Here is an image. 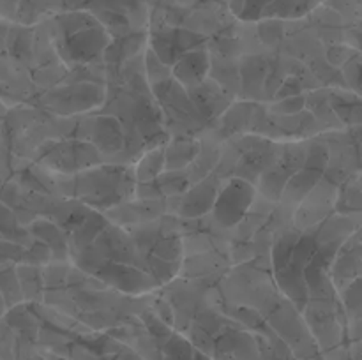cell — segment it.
Wrapping results in <instances>:
<instances>
[{
	"label": "cell",
	"instance_id": "obj_1",
	"mask_svg": "<svg viewBox=\"0 0 362 360\" xmlns=\"http://www.w3.org/2000/svg\"><path fill=\"white\" fill-rule=\"evenodd\" d=\"M255 196H257V191H255L253 184L239 179V176L230 179L225 186L219 187L218 198L212 207L216 222L223 228L239 226L247 210L253 207Z\"/></svg>",
	"mask_w": 362,
	"mask_h": 360
},
{
	"label": "cell",
	"instance_id": "obj_2",
	"mask_svg": "<svg viewBox=\"0 0 362 360\" xmlns=\"http://www.w3.org/2000/svg\"><path fill=\"white\" fill-rule=\"evenodd\" d=\"M338 198V187L334 180L322 176L317 186L300 201L299 208L293 214V221L299 228H310L324 222L325 215L334 208Z\"/></svg>",
	"mask_w": 362,
	"mask_h": 360
},
{
	"label": "cell",
	"instance_id": "obj_3",
	"mask_svg": "<svg viewBox=\"0 0 362 360\" xmlns=\"http://www.w3.org/2000/svg\"><path fill=\"white\" fill-rule=\"evenodd\" d=\"M62 44L64 59H67L69 62L85 64L94 60V56L105 53L110 44V35L101 23H95L76 34L64 37Z\"/></svg>",
	"mask_w": 362,
	"mask_h": 360
},
{
	"label": "cell",
	"instance_id": "obj_4",
	"mask_svg": "<svg viewBox=\"0 0 362 360\" xmlns=\"http://www.w3.org/2000/svg\"><path fill=\"white\" fill-rule=\"evenodd\" d=\"M214 360H264L257 335L235 328H223L214 341Z\"/></svg>",
	"mask_w": 362,
	"mask_h": 360
},
{
	"label": "cell",
	"instance_id": "obj_5",
	"mask_svg": "<svg viewBox=\"0 0 362 360\" xmlns=\"http://www.w3.org/2000/svg\"><path fill=\"white\" fill-rule=\"evenodd\" d=\"M219 187H221V179H218L214 173L191 184L189 189L180 196L179 214L177 215L186 219H197L211 212L216 198H218Z\"/></svg>",
	"mask_w": 362,
	"mask_h": 360
},
{
	"label": "cell",
	"instance_id": "obj_6",
	"mask_svg": "<svg viewBox=\"0 0 362 360\" xmlns=\"http://www.w3.org/2000/svg\"><path fill=\"white\" fill-rule=\"evenodd\" d=\"M359 235H350L346 239V242L336 253L334 260H332V272H331V282L334 288L343 289L345 286H349L350 282L359 279V265H361V256H359Z\"/></svg>",
	"mask_w": 362,
	"mask_h": 360
},
{
	"label": "cell",
	"instance_id": "obj_7",
	"mask_svg": "<svg viewBox=\"0 0 362 360\" xmlns=\"http://www.w3.org/2000/svg\"><path fill=\"white\" fill-rule=\"evenodd\" d=\"M209 69H211V59L205 49H189V52L179 55L173 62L172 74L177 83L193 90L200 83L207 80Z\"/></svg>",
	"mask_w": 362,
	"mask_h": 360
},
{
	"label": "cell",
	"instance_id": "obj_8",
	"mask_svg": "<svg viewBox=\"0 0 362 360\" xmlns=\"http://www.w3.org/2000/svg\"><path fill=\"white\" fill-rule=\"evenodd\" d=\"M95 274L106 282H112L115 288L124 289L127 293H138V292H145L152 286V277L151 275L144 274L138 268L129 267L127 263H108L106 261L105 265L95 270Z\"/></svg>",
	"mask_w": 362,
	"mask_h": 360
},
{
	"label": "cell",
	"instance_id": "obj_9",
	"mask_svg": "<svg viewBox=\"0 0 362 360\" xmlns=\"http://www.w3.org/2000/svg\"><path fill=\"white\" fill-rule=\"evenodd\" d=\"M226 95L228 94L223 90L221 85L212 80H205L204 83L191 90V102L204 119H214L221 115L230 104V99H226Z\"/></svg>",
	"mask_w": 362,
	"mask_h": 360
},
{
	"label": "cell",
	"instance_id": "obj_10",
	"mask_svg": "<svg viewBox=\"0 0 362 360\" xmlns=\"http://www.w3.org/2000/svg\"><path fill=\"white\" fill-rule=\"evenodd\" d=\"M90 138L99 152L115 154V152L122 150L124 147L122 124L113 116H99L90 126Z\"/></svg>",
	"mask_w": 362,
	"mask_h": 360
},
{
	"label": "cell",
	"instance_id": "obj_11",
	"mask_svg": "<svg viewBox=\"0 0 362 360\" xmlns=\"http://www.w3.org/2000/svg\"><path fill=\"white\" fill-rule=\"evenodd\" d=\"M200 141L197 140H173L165 147V172L172 169H186L200 152Z\"/></svg>",
	"mask_w": 362,
	"mask_h": 360
},
{
	"label": "cell",
	"instance_id": "obj_12",
	"mask_svg": "<svg viewBox=\"0 0 362 360\" xmlns=\"http://www.w3.org/2000/svg\"><path fill=\"white\" fill-rule=\"evenodd\" d=\"M320 0H272L262 20H297L317 7Z\"/></svg>",
	"mask_w": 362,
	"mask_h": 360
},
{
	"label": "cell",
	"instance_id": "obj_13",
	"mask_svg": "<svg viewBox=\"0 0 362 360\" xmlns=\"http://www.w3.org/2000/svg\"><path fill=\"white\" fill-rule=\"evenodd\" d=\"M163 172H165V147L152 148L138 162L134 169V179H136V184L154 182Z\"/></svg>",
	"mask_w": 362,
	"mask_h": 360
},
{
	"label": "cell",
	"instance_id": "obj_14",
	"mask_svg": "<svg viewBox=\"0 0 362 360\" xmlns=\"http://www.w3.org/2000/svg\"><path fill=\"white\" fill-rule=\"evenodd\" d=\"M265 78H267V62L262 60L260 56H251L246 59L240 69V81L243 87L250 83V92H257V94H264Z\"/></svg>",
	"mask_w": 362,
	"mask_h": 360
},
{
	"label": "cell",
	"instance_id": "obj_15",
	"mask_svg": "<svg viewBox=\"0 0 362 360\" xmlns=\"http://www.w3.org/2000/svg\"><path fill=\"white\" fill-rule=\"evenodd\" d=\"M156 180H158L159 193H163L165 196H179V194L186 193L191 186V179H189V173H187V168L163 172Z\"/></svg>",
	"mask_w": 362,
	"mask_h": 360
},
{
	"label": "cell",
	"instance_id": "obj_16",
	"mask_svg": "<svg viewBox=\"0 0 362 360\" xmlns=\"http://www.w3.org/2000/svg\"><path fill=\"white\" fill-rule=\"evenodd\" d=\"M304 106H306V95H290V97L272 104L271 112L278 113V115H296V113L303 112Z\"/></svg>",
	"mask_w": 362,
	"mask_h": 360
},
{
	"label": "cell",
	"instance_id": "obj_17",
	"mask_svg": "<svg viewBox=\"0 0 362 360\" xmlns=\"http://www.w3.org/2000/svg\"><path fill=\"white\" fill-rule=\"evenodd\" d=\"M272 4V0H246L240 9L239 16L244 21H257L262 20V14Z\"/></svg>",
	"mask_w": 362,
	"mask_h": 360
},
{
	"label": "cell",
	"instance_id": "obj_18",
	"mask_svg": "<svg viewBox=\"0 0 362 360\" xmlns=\"http://www.w3.org/2000/svg\"><path fill=\"white\" fill-rule=\"evenodd\" d=\"M2 313H4V299L2 295H0V316H2Z\"/></svg>",
	"mask_w": 362,
	"mask_h": 360
},
{
	"label": "cell",
	"instance_id": "obj_19",
	"mask_svg": "<svg viewBox=\"0 0 362 360\" xmlns=\"http://www.w3.org/2000/svg\"><path fill=\"white\" fill-rule=\"evenodd\" d=\"M2 113H4V106L0 104V115H2Z\"/></svg>",
	"mask_w": 362,
	"mask_h": 360
}]
</instances>
